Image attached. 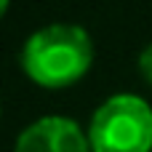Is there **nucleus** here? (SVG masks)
<instances>
[{
    "instance_id": "obj_1",
    "label": "nucleus",
    "mask_w": 152,
    "mask_h": 152,
    "mask_svg": "<svg viewBox=\"0 0 152 152\" xmlns=\"http://www.w3.org/2000/svg\"><path fill=\"white\" fill-rule=\"evenodd\" d=\"M19 61L35 86L48 91L69 88L88 75L94 64V40L77 24H48L27 37Z\"/></svg>"
},
{
    "instance_id": "obj_2",
    "label": "nucleus",
    "mask_w": 152,
    "mask_h": 152,
    "mask_svg": "<svg viewBox=\"0 0 152 152\" xmlns=\"http://www.w3.org/2000/svg\"><path fill=\"white\" fill-rule=\"evenodd\" d=\"M94 152H152V107L136 94H115L99 104L88 126Z\"/></svg>"
},
{
    "instance_id": "obj_3",
    "label": "nucleus",
    "mask_w": 152,
    "mask_h": 152,
    "mask_svg": "<svg viewBox=\"0 0 152 152\" xmlns=\"http://www.w3.org/2000/svg\"><path fill=\"white\" fill-rule=\"evenodd\" d=\"M13 152H94L88 142V131H83L75 120L61 115H48L29 123L19 136Z\"/></svg>"
},
{
    "instance_id": "obj_4",
    "label": "nucleus",
    "mask_w": 152,
    "mask_h": 152,
    "mask_svg": "<svg viewBox=\"0 0 152 152\" xmlns=\"http://www.w3.org/2000/svg\"><path fill=\"white\" fill-rule=\"evenodd\" d=\"M139 72H142V77L152 86V43L139 53Z\"/></svg>"
}]
</instances>
